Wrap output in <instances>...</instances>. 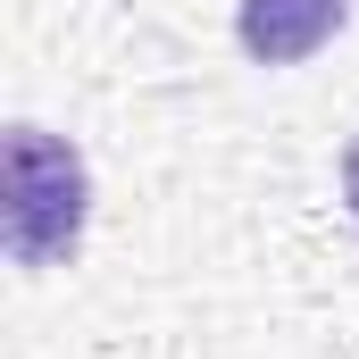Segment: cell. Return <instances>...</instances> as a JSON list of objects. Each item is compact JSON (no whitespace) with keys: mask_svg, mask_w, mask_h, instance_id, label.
Listing matches in <instances>:
<instances>
[{"mask_svg":"<svg viewBox=\"0 0 359 359\" xmlns=\"http://www.w3.org/2000/svg\"><path fill=\"white\" fill-rule=\"evenodd\" d=\"M0 176H8V201H0V243L17 268H67L76 243H84V217H92V176H84V151L59 142L50 126H8L0 142Z\"/></svg>","mask_w":359,"mask_h":359,"instance_id":"1","label":"cell"},{"mask_svg":"<svg viewBox=\"0 0 359 359\" xmlns=\"http://www.w3.org/2000/svg\"><path fill=\"white\" fill-rule=\"evenodd\" d=\"M351 25V0H234V42L259 67H301Z\"/></svg>","mask_w":359,"mask_h":359,"instance_id":"2","label":"cell"},{"mask_svg":"<svg viewBox=\"0 0 359 359\" xmlns=\"http://www.w3.org/2000/svg\"><path fill=\"white\" fill-rule=\"evenodd\" d=\"M343 201H351V226H359V134H351V151H343Z\"/></svg>","mask_w":359,"mask_h":359,"instance_id":"3","label":"cell"}]
</instances>
